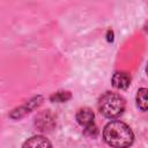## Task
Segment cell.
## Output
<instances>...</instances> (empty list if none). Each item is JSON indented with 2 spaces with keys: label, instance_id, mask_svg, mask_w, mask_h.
I'll list each match as a JSON object with an SVG mask.
<instances>
[{
  "label": "cell",
  "instance_id": "9c48e42d",
  "mask_svg": "<svg viewBox=\"0 0 148 148\" xmlns=\"http://www.w3.org/2000/svg\"><path fill=\"white\" fill-rule=\"evenodd\" d=\"M69 98H71L69 91H58L51 96V101H53V102H66Z\"/></svg>",
  "mask_w": 148,
  "mask_h": 148
},
{
  "label": "cell",
  "instance_id": "5b68a950",
  "mask_svg": "<svg viewBox=\"0 0 148 148\" xmlns=\"http://www.w3.org/2000/svg\"><path fill=\"white\" fill-rule=\"evenodd\" d=\"M111 82H112V86L116 89L125 90L131 84V76L126 72H117V73L113 74V76L111 79Z\"/></svg>",
  "mask_w": 148,
  "mask_h": 148
},
{
  "label": "cell",
  "instance_id": "277c9868",
  "mask_svg": "<svg viewBox=\"0 0 148 148\" xmlns=\"http://www.w3.org/2000/svg\"><path fill=\"white\" fill-rule=\"evenodd\" d=\"M76 121L79 125H81L83 128H87L91 125H94V119H95V114L92 112V110L90 108H81L77 112H76Z\"/></svg>",
  "mask_w": 148,
  "mask_h": 148
},
{
  "label": "cell",
  "instance_id": "52a82bcc",
  "mask_svg": "<svg viewBox=\"0 0 148 148\" xmlns=\"http://www.w3.org/2000/svg\"><path fill=\"white\" fill-rule=\"evenodd\" d=\"M43 98L40 97V96H38V97H35L34 99H31V101H29V102H27L23 106H21L20 109H17V110H15L12 114H14V113H17V116H15V118H21L24 113H27V112H30L34 108H36V106H38L39 104H40V101H42Z\"/></svg>",
  "mask_w": 148,
  "mask_h": 148
},
{
  "label": "cell",
  "instance_id": "3957f363",
  "mask_svg": "<svg viewBox=\"0 0 148 148\" xmlns=\"http://www.w3.org/2000/svg\"><path fill=\"white\" fill-rule=\"evenodd\" d=\"M56 125V120L52 116V113L46 110L42 113H39L37 117H36V126L43 131V132H46V131H51Z\"/></svg>",
  "mask_w": 148,
  "mask_h": 148
},
{
  "label": "cell",
  "instance_id": "7a4b0ae2",
  "mask_svg": "<svg viewBox=\"0 0 148 148\" xmlns=\"http://www.w3.org/2000/svg\"><path fill=\"white\" fill-rule=\"evenodd\" d=\"M98 110L99 112L109 118L113 119L119 117L125 110V99L117 92L106 91L98 98Z\"/></svg>",
  "mask_w": 148,
  "mask_h": 148
},
{
  "label": "cell",
  "instance_id": "ba28073f",
  "mask_svg": "<svg viewBox=\"0 0 148 148\" xmlns=\"http://www.w3.org/2000/svg\"><path fill=\"white\" fill-rule=\"evenodd\" d=\"M136 105L141 111H147V89L140 88L136 94Z\"/></svg>",
  "mask_w": 148,
  "mask_h": 148
},
{
  "label": "cell",
  "instance_id": "6da1fadb",
  "mask_svg": "<svg viewBox=\"0 0 148 148\" xmlns=\"http://www.w3.org/2000/svg\"><path fill=\"white\" fill-rule=\"evenodd\" d=\"M103 139L111 147L124 148L133 143L134 134L131 127L124 121L112 120L104 126Z\"/></svg>",
  "mask_w": 148,
  "mask_h": 148
},
{
  "label": "cell",
  "instance_id": "8992f818",
  "mask_svg": "<svg viewBox=\"0 0 148 148\" xmlns=\"http://www.w3.org/2000/svg\"><path fill=\"white\" fill-rule=\"evenodd\" d=\"M51 142L43 135H35V136H31L30 139H28L24 143H23V147H32V148H36V147H51Z\"/></svg>",
  "mask_w": 148,
  "mask_h": 148
}]
</instances>
